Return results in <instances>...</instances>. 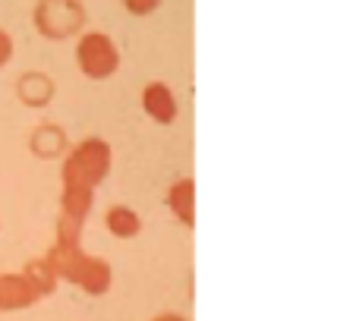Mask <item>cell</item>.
<instances>
[{"label": "cell", "instance_id": "6", "mask_svg": "<svg viewBox=\"0 0 356 321\" xmlns=\"http://www.w3.org/2000/svg\"><path fill=\"white\" fill-rule=\"evenodd\" d=\"M164 205L174 214L183 227H195V180L193 176H180L164 195Z\"/></svg>", "mask_w": 356, "mask_h": 321}, {"label": "cell", "instance_id": "3", "mask_svg": "<svg viewBox=\"0 0 356 321\" xmlns=\"http://www.w3.org/2000/svg\"><path fill=\"white\" fill-rule=\"evenodd\" d=\"M76 67L86 79L104 82L120 69V47L108 32H82L73 47Z\"/></svg>", "mask_w": 356, "mask_h": 321}, {"label": "cell", "instance_id": "12", "mask_svg": "<svg viewBox=\"0 0 356 321\" xmlns=\"http://www.w3.org/2000/svg\"><path fill=\"white\" fill-rule=\"evenodd\" d=\"M152 321H189L186 315H180V312H161V315H155Z\"/></svg>", "mask_w": 356, "mask_h": 321}, {"label": "cell", "instance_id": "7", "mask_svg": "<svg viewBox=\"0 0 356 321\" xmlns=\"http://www.w3.org/2000/svg\"><path fill=\"white\" fill-rule=\"evenodd\" d=\"M95 205V189H82V186H63L60 189V217L76 224H86L88 214Z\"/></svg>", "mask_w": 356, "mask_h": 321}, {"label": "cell", "instance_id": "8", "mask_svg": "<svg viewBox=\"0 0 356 321\" xmlns=\"http://www.w3.org/2000/svg\"><path fill=\"white\" fill-rule=\"evenodd\" d=\"M104 224H108L111 236H117V240H133V236L142 233V217L129 205L108 208V214H104Z\"/></svg>", "mask_w": 356, "mask_h": 321}, {"label": "cell", "instance_id": "5", "mask_svg": "<svg viewBox=\"0 0 356 321\" xmlns=\"http://www.w3.org/2000/svg\"><path fill=\"white\" fill-rule=\"evenodd\" d=\"M35 302H41V296L22 271H0V312H22Z\"/></svg>", "mask_w": 356, "mask_h": 321}, {"label": "cell", "instance_id": "10", "mask_svg": "<svg viewBox=\"0 0 356 321\" xmlns=\"http://www.w3.org/2000/svg\"><path fill=\"white\" fill-rule=\"evenodd\" d=\"M120 3L133 16H152V13H158V7H161L164 0H120Z\"/></svg>", "mask_w": 356, "mask_h": 321}, {"label": "cell", "instance_id": "1", "mask_svg": "<svg viewBox=\"0 0 356 321\" xmlns=\"http://www.w3.org/2000/svg\"><path fill=\"white\" fill-rule=\"evenodd\" d=\"M44 261L60 283H73L82 293L95 296V299L108 296L111 283H114L111 261L101 258V255H88L82 246H60V242H54L44 252Z\"/></svg>", "mask_w": 356, "mask_h": 321}, {"label": "cell", "instance_id": "4", "mask_svg": "<svg viewBox=\"0 0 356 321\" xmlns=\"http://www.w3.org/2000/svg\"><path fill=\"white\" fill-rule=\"evenodd\" d=\"M139 104L148 120H155L158 126H174L177 117H180V101H177L174 88H170L168 82H148V85L142 88Z\"/></svg>", "mask_w": 356, "mask_h": 321}, {"label": "cell", "instance_id": "9", "mask_svg": "<svg viewBox=\"0 0 356 321\" xmlns=\"http://www.w3.org/2000/svg\"><path fill=\"white\" fill-rule=\"evenodd\" d=\"M22 274L29 277V283H32L35 290H38V296L41 299H47V296H54V290H57V277H54V271L47 268V261L44 258H35V261H29L26 268H22Z\"/></svg>", "mask_w": 356, "mask_h": 321}, {"label": "cell", "instance_id": "2", "mask_svg": "<svg viewBox=\"0 0 356 321\" xmlns=\"http://www.w3.org/2000/svg\"><path fill=\"white\" fill-rule=\"evenodd\" d=\"M114 167V151H111V142L98 139V135H88L82 139L73 151L63 158L60 164V183L63 186H82V189H98L101 183L111 176Z\"/></svg>", "mask_w": 356, "mask_h": 321}, {"label": "cell", "instance_id": "11", "mask_svg": "<svg viewBox=\"0 0 356 321\" xmlns=\"http://www.w3.org/2000/svg\"><path fill=\"white\" fill-rule=\"evenodd\" d=\"M10 60H13V38L7 28H0V67H7Z\"/></svg>", "mask_w": 356, "mask_h": 321}]
</instances>
